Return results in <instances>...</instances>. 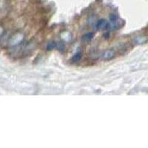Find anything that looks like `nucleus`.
Listing matches in <instances>:
<instances>
[{
  "mask_svg": "<svg viewBox=\"0 0 148 148\" xmlns=\"http://www.w3.org/2000/svg\"><path fill=\"white\" fill-rule=\"evenodd\" d=\"M23 39H24L23 34L20 33H15L12 36L9 37V40L7 44L10 46H11V47H16V46H18L22 42Z\"/></svg>",
  "mask_w": 148,
  "mask_h": 148,
  "instance_id": "f257e3e1",
  "label": "nucleus"
},
{
  "mask_svg": "<svg viewBox=\"0 0 148 148\" xmlns=\"http://www.w3.org/2000/svg\"><path fill=\"white\" fill-rule=\"evenodd\" d=\"M115 55H116V52L115 51H113V50H108V51H105L104 53L102 54V59L105 61H109V60H111L113 59V58L115 57Z\"/></svg>",
  "mask_w": 148,
  "mask_h": 148,
  "instance_id": "f03ea898",
  "label": "nucleus"
},
{
  "mask_svg": "<svg viewBox=\"0 0 148 148\" xmlns=\"http://www.w3.org/2000/svg\"><path fill=\"white\" fill-rule=\"evenodd\" d=\"M108 26V22L105 20V19H100L96 23V29L101 30L107 29Z\"/></svg>",
  "mask_w": 148,
  "mask_h": 148,
  "instance_id": "7ed1b4c3",
  "label": "nucleus"
},
{
  "mask_svg": "<svg viewBox=\"0 0 148 148\" xmlns=\"http://www.w3.org/2000/svg\"><path fill=\"white\" fill-rule=\"evenodd\" d=\"M93 38V33L90 32V33H86V34H84V35L82 37V42H84V43H88V42H90L92 40Z\"/></svg>",
  "mask_w": 148,
  "mask_h": 148,
  "instance_id": "20e7f679",
  "label": "nucleus"
},
{
  "mask_svg": "<svg viewBox=\"0 0 148 148\" xmlns=\"http://www.w3.org/2000/svg\"><path fill=\"white\" fill-rule=\"evenodd\" d=\"M82 51L79 50V51H77V52L76 53L75 55L73 56V58L71 59V62L73 63L78 62V61H80V59H82Z\"/></svg>",
  "mask_w": 148,
  "mask_h": 148,
  "instance_id": "39448f33",
  "label": "nucleus"
},
{
  "mask_svg": "<svg viewBox=\"0 0 148 148\" xmlns=\"http://www.w3.org/2000/svg\"><path fill=\"white\" fill-rule=\"evenodd\" d=\"M56 47L58 49V51H61V52L65 51V46L62 42H58V43H56Z\"/></svg>",
  "mask_w": 148,
  "mask_h": 148,
  "instance_id": "423d86ee",
  "label": "nucleus"
},
{
  "mask_svg": "<svg viewBox=\"0 0 148 148\" xmlns=\"http://www.w3.org/2000/svg\"><path fill=\"white\" fill-rule=\"evenodd\" d=\"M147 42V39L145 37H137L136 38V42L139 45H142Z\"/></svg>",
  "mask_w": 148,
  "mask_h": 148,
  "instance_id": "0eeeda50",
  "label": "nucleus"
},
{
  "mask_svg": "<svg viewBox=\"0 0 148 148\" xmlns=\"http://www.w3.org/2000/svg\"><path fill=\"white\" fill-rule=\"evenodd\" d=\"M56 42H49L47 45V51H52V50H53V49L56 47Z\"/></svg>",
  "mask_w": 148,
  "mask_h": 148,
  "instance_id": "6e6552de",
  "label": "nucleus"
},
{
  "mask_svg": "<svg viewBox=\"0 0 148 148\" xmlns=\"http://www.w3.org/2000/svg\"><path fill=\"white\" fill-rule=\"evenodd\" d=\"M66 35L67 36H65V33H63V34H62V38L64 39H65V40H66V41H70V39H71V36H70V33H67V32H66Z\"/></svg>",
  "mask_w": 148,
  "mask_h": 148,
  "instance_id": "1a4fd4ad",
  "label": "nucleus"
},
{
  "mask_svg": "<svg viewBox=\"0 0 148 148\" xmlns=\"http://www.w3.org/2000/svg\"><path fill=\"white\" fill-rule=\"evenodd\" d=\"M4 33H5V30H4V28H2V26L0 25V38L4 35Z\"/></svg>",
  "mask_w": 148,
  "mask_h": 148,
  "instance_id": "9d476101",
  "label": "nucleus"
}]
</instances>
